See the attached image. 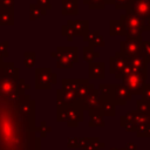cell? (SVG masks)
Instances as JSON below:
<instances>
[{
    "instance_id": "cell-25",
    "label": "cell",
    "mask_w": 150,
    "mask_h": 150,
    "mask_svg": "<svg viewBox=\"0 0 150 150\" xmlns=\"http://www.w3.org/2000/svg\"><path fill=\"white\" fill-rule=\"evenodd\" d=\"M120 124H121V127H122L127 132H136L134 121H132L131 116L129 115V112H127V114H124L123 116L120 117Z\"/></svg>"
},
{
    "instance_id": "cell-36",
    "label": "cell",
    "mask_w": 150,
    "mask_h": 150,
    "mask_svg": "<svg viewBox=\"0 0 150 150\" xmlns=\"http://www.w3.org/2000/svg\"><path fill=\"white\" fill-rule=\"evenodd\" d=\"M135 0H112L114 7L115 9H127L128 7H130L132 5Z\"/></svg>"
},
{
    "instance_id": "cell-5",
    "label": "cell",
    "mask_w": 150,
    "mask_h": 150,
    "mask_svg": "<svg viewBox=\"0 0 150 150\" xmlns=\"http://www.w3.org/2000/svg\"><path fill=\"white\" fill-rule=\"evenodd\" d=\"M109 100L116 107L125 105L127 102L131 100V93L122 83H111V94Z\"/></svg>"
},
{
    "instance_id": "cell-26",
    "label": "cell",
    "mask_w": 150,
    "mask_h": 150,
    "mask_svg": "<svg viewBox=\"0 0 150 150\" xmlns=\"http://www.w3.org/2000/svg\"><path fill=\"white\" fill-rule=\"evenodd\" d=\"M46 12H47V9L42 8L38 4H30L29 5V19L30 20H38V19L42 18L46 14Z\"/></svg>"
},
{
    "instance_id": "cell-35",
    "label": "cell",
    "mask_w": 150,
    "mask_h": 150,
    "mask_svg": "<svg viewBox=\"0 0 150 150\" xmlns=\"http://www.w3.org/2000/svg\"><path fill=\"white\" fill-rule=\"evenodd\" d=\"M136 110L139 112H149L150 111V102L145 101L144 98H139L136 101Z\"/></svg>"
},
{
    "instance_id": "cell-38",
    "label": "cell",
    "mask_w": 150,
    "mask_h": 150,
    "mask_svg": "<svg viewBox=\"0 0 150 150\" xmlns=\"http://www.w3.org/2000/svg\"><path fill=\"white\" fill-rule=\"evenodd\" d=\"M142 56L145 59L148 63H150V41H143L142 42Z\"/></svg>"
},
{
    "instance_id": "cell-3",
    "label": "cell",
    "mask_w": 150,
    "mask_h": 150,
    "mask_svg": "<svg viewBox=\"0 0 150 150\" xmlns=\"http://www.w3.org/2000/svg\"><path fill=\"white\" fill-rule=\"evenodd\" d=\"M57 83L56 73L49 67H39L35 69V88L38 90H49L53 84Z\"/></svg>"
},
{
    "instance_id": "cell-41",
    "label": "cell",
    "mask_w": 150,
    "mask_h": 150,
    "mask_svg": "<svg viewBox=\"0 0 150 150\" xmlns=\"http://www.w3.org/2000/svg\"><path fill=\"white\" fill-rule=\"evenodd\" d=\"M135 134L138 138H150V125H146V127L137 130Z\"/></svg>"
},
{
    "instance_id": "cell-31",
    "label": "cell",
    "mask_w": 150,
    "mask_h": 150,
    "mask_svg": "<svg viewBox=\"0 0 150 150\" xmlns=\"http://www.w3.org/2000/svg\"><path fill=\"white\" fill-rule=\"evenodd\" d=\"M23 57H25V66L26 68H33L36 63V54L34 52H25L23 54Z\"/></svg>"
},
{
    "instance_id": "cell-8",
    "label": "cell",
    "mask_w": 150,
    "mask_h": 150,
    "mask_svg": "<svg viewBox=\"0 0 150 150\" xmlns=\"http://www.w3.org/2000/svg\"><path fill=\"white\" fill-rule=\"evenodd\" d=\"M125 14H132L145 20L150 16V0H135L132 5L125 9Z\"/></svg>"
},
{
    "instance_id": "cell-48",
    "label": "cell",
    "mask_w": 150,
    "mask_h": 150,
    "mask_svg": "<svg viewBox=\"0 0 150 150\" xmlns=\"http://www.w3.org/2000/svg\"><path fill=\"white\" fill-rule=\"evenodd\" d=\"M120 150H123V149H122V148H121V149H120Z\"/></svg>"
},
{
    "instance_id": "cell-44",
    "label": "cell",
    "mask_w": 150,
    "mask_h": 150,
    "mask_svg": "<svg viewBox=\"0 0 150 150\" xmlns=\"http://www.w3.org/2000/svg\"><path fill=\"white\" fill-rule=\"evenodd\" d=\"M38 5L41 6L42 8L45 9H50L52 8V5H50V0H36Z\"/></svg>"
},
{
    "instance_id": "cell-29",
    "label": "cell",
    "mask_w": 150,
    "mask_h": 150,
    "mask_svg": "<svg viewBox=\"0 0 150 150\" xmlns=\"http://www.w3.org/2000/svg\"><path fill=\"white\" fill-rule=\"evenodd\" d=\"M105 148V143L101 142L98 137H89V142L83 150H102Z\"/></svg>"
},
{
    "instance_id": "cell-6",
    "label": "cell",
    "mask_w": 150,
    "mask_h": 150,
    "mask_svg": "<svg viewBox=\"0 0 150 150\" xmlns=\"http://www.w3.org/2000/svg\"><path fill=\"white\" fill-rule=\"evenodd\" d=\"M102 97L98 93V89H95L93 90L86 98L83 100H77L75 103L83 110V111H93V110H100L101 109V105H102Z\"/></svg>"
},
{
    "instance_id": "cell-20",
    "label": "cell",
    "mask_w": 150,
    "mask_h": 150,
    "mask_svg": "<svg viewBox=\"0 0 150 150\" xmlns=\"http://www.w3.org/2000/svg\"><path fill=\"white\" fill-rule=\"evenodd\" d=\"M109 35L110 36H125V27L120 19L109 21Z\"/></svg>"
},
{
    "instance_id": "cell-24",
    "label": "cell",
    "mask_w": 150,
    "mask_h": 150,
    "mask_svg": "<svg viewBox=\"0 0 150 150\" xmlns=\"http://www.w3.org/2000/svg\"><path fill=\"white\" fill-rule=\"evenodd\" d=\"M101 111L104 117H114L116 115V105L110 100H103Z\"/></svg>"
},
{
    "instance_id": "cell-46",
    "label": "cell",
    "mask_w": 150,
    "mask_h": 150,
    "mask_svg": "<svg viewBox=\"0 0 150 150\" xmlns=\"http://www.w3.org/2000/svg\"><path fill=\"white\" fill-rule=\"evenodd\" d=\"M89 142V137H80V149H84Z\"/></svg>"
},
{
    "instance_id": "cell-19",
    "label": "cell",
    "mask_w": 150,
    "mask_h": 150,
    "mask_svg": "<svg viewBox=\"0 0 150 150\" xmlns=\"http://www.w3.org/2000/svg\"><path fill=\"white\" fill-rule=\"evenodd\" d=\"M89 114V122H88V125L90 127V128H95V127H97V128H104V125H105V122H104V120H103V114H102V111H101V109L100 110H93V111H89L88 112Z\"/></svg>"
},
{
    "instance_id": "cell-14",
    "label": "cell",
    "mask_w": 150,
    "mask_h": 150,
    "mask_svg": "<svg viewBox=\"0 0 150 150\" xmlns=\"http://www.w3.org/2000/svg\"><path fill=\"white\" fill-rule=\"evenodd\" d=\"M76 102L75 93L67 91L63 89L56 90V107L60 105H73Z\"/></svg>"
},
{
    "instance_id": "cell-22",
    "label": "cell",
    "mask_w": 150,
    "mask_h": 150,
    "mask_svg": "<svg viewBox=\"0 0 150 150\" xmlns=\"http://www.w3.org/2000/svg\"><path fill=\"white\" fill-rule=\"evenodd\" d=\"M14 25V9H0V26Z\"/></svg>"
},
{
    "instance_id": "cell-2",
    "label": "cell",
    "mask_w": 150,
    "mask_h": 150,
    "mask_svg": "<svg viewBox=\"0 0 150 150\" xmlns=\"http://www.w3.org/2000/svg\"><path fill=\"white\" fill-rule=\"evenodd\" d=\"M148 70H137L130 76L122 80V84L131 93V95H142L146 84Z\"/></svg>"
},
{
    "instance_id": "cell-11",
    "label": "cell",
    "mask_w": 150,
    "mask_h": 150,
    "mask_svg": "<svg viewBox=\"0 0 150 150\" xmlns=\"http://www.w3.org/2000/svg\"><path fill=\"white\" fill-rule=\"evenodd\" d=\"M127 66H128V60L120 52H116L115 55L109 59V73L110 74L115 75L120 73Z\"/></svg>"
},
{
    "instance_id": "cell-7",
    "label": "cell",
    "mask_w": 150,
    "mask_h": 150,
    "mask_svg": "<svg viewBox=\"0 0 150 150\" xmlns=\"http://www.w3.org/2000/svg\"><path fill=\"white\" fill-rule=\"evenodd\" d=\"M84 121V111L75 103L66 107V124L69 128H76L79 123Z\"/></svg>"
},
{
    "instance_id": "cell-27",
    "label": "cell",
    "mask_w": 150,
    "mask_h": 150,
    "mask_svg": "<svg viewBox=\"0 0 150 150\" xmlns=\"http://www.w3.org/2000/svg\"><path fill=\"white\" fill-rule=\"evenodd\" d=\"M89 9H104L105 5H114L112 0H83Z\"/></svg>"
},
{
    "instance_id": "cell-12",
    "label": "cell",
    "mask_w": 150,
    "mask_h": 150,
    "mask_svg": "<svg viewBox=\"0 0 150 150\" xmlns=\"http://www.w3.org/2000/svg\"><path fill=\"white\" fill-rule=\"evenodd\" d=\"M128 112L134 121L136 131L146 125H150V111L149 112H139V111L135 110V111H128Z\"/></svg>"
},
{
    "instance_id": "cell-16",
    "label": "cell",
    "mask_w": 150,
    "mask_h": 150,
    "mask_svg": "<svg viewBox=\"0 0 150 150\" xmlns=\"http://www.w3.org/2000/svg\"><path fill=\"white\" fill-rule=\"evenodd\" d=\"M83 41L88 42L89 46L91 47H104L105 42L100 33V30H89L84 36H83Z\"/></svg>"
},
{
    "instance_id": "cell-33",
    "label": "cell",
    "mask_w": 150,
    "mask_h": 150,
    "mask_svg": "<svg viewBox=\"0 0 150 150\" xmlns=\"http://www.w3.org/2000/svg\"><path fill=\"white\" fill-rule=\"evenodd\" d=\"M74 66V63L68 60L67 57L64 56H57L56 57V67L57 68H61V69H71Z\"/></svg>"
},
{
    "instance_id": "cell-13",
    "label": "cell",
    "mask_w": 150,
    "mask_h": 150,
    "mask_svg": "<svg viewBox=\"0 0 150 150\" xmlns=\"http://www.w3.org/2000/svg\"><path fill=\"white\" fill-rule=\"evenodd\" d=\"M66 23L73 28L75 36H82L83 38L89 32V21L88 20H71V19H69V20H67Z\"/></svg>"
},
{
    "instance_id": "cell-40",
    "label": "cell",
    "mask_w": 150,
    "mask_h": 150,
    "mask_svg": "<svg viewBox=\"0 0 150 150\" xmlns=\"http://www.w3.org/2000/svg\"><path fill=\"white\" fill-rule=\"evenodd\" d=\"M67 148L68 149L80 148V138L79 137H68L67 138Z\"/></svg>"
},
{
    "instance_id": "cell-28",
    "label": "cell",
    "mask_w": 150,
    "mask_h": 150,
    "mask_svg": "<svg viewBox=\"0 0 150 150\" xmlns=\"http://www.w3.org/2000/svg\"><path fill=\"white\" fill-rule=\"evenodd\" d=\"M97 57H100V53L96 52L94 47L89 45L83 47V59L86 62H88V64L94 62V59H97Z\"/></svg>"
},
{
    "instance_id": "cell-4",
    "label": "cell",
    "mask_w": 150,
    "mask_h": 150,
    "mask_svg": "<svg viewBox=\"0 0 150 150\" xmlns=\"http://www.w3.org/2000/svg\"><path fill=\"white\" fill-rule=\"evenodd\" d=\"M142 42L143 38H125L120 43V53L127 59L131 56L142 55Z\"/></svg>"
},
{
    "instance_id": "cell-15",
    "label": "cell",
    "mask_w": 150,
    "mask_h": 150,
    "mask_svg": "<svg viewBox=\"0 0 150 150\" xmlns=\"http://www.w3.org/2000/svg\"><path fill=\"white\" fill-rule=\"evenodd\" d=\"M105 76V64L104 62H91L88 66V79H104Z\"/></svg>"
},
{
    "instance_id": "cell-17",
    "label": "cell",
    "mask_w": 150,
    "mask_h": 150,
    "mask_svg": "<svg viewBox=\"0 0 150 150\" xmlns=\"http://www.w3.org/2000/svg\"><path fill=\"white\" fill-rule=\"evenodd\" d=\"M88 82H89V79H62L61 84H62L63 90L76 93L80 86L88 83Z\"/></svg>"
},
{
    "instance_id": "cell-43",
    "label": "cell",
    "mask_w": 150,
    "mask_h": 150,
    "mask_svg": "<svg viewBox=\"0 0 150 150\" xmlns=\"http://www.w3.org/2000/svg\"><path fill=\"white\" fill-rule=\"evenodd\" d=\"M142 98H144L145 101L150 102V83H146L145 84L144 90H143V94H142Z\"/></svg>"
},
{
    "instance_id": "cell-49",
    "label": "cell",
    "mask_w": 150,
    "mask_h": 150,
    "mask_svg": "<svg viewBox=\"0 0 150 150\" xmlns=\"http://www.w3.org/2000/svg\"><path fill=\"white\" fill-rule=\"evenodd\" d=\"M0 9H1V7H0Z\"/></svg>"
},
{
    "instance_id": "cell-42",
    "label": "cell",
    "mask_w": 150,
    "mask_h": 150,
    "mask_svg": "<svg viewBox=\"0 0 150 150\" xmlns=\"http://www.w3.org/2000/svg\"><path fill=\"white\" fill-rule=\"evenodd\" d=\"M0 7L4 9H14V0H0Z\"/></svg>"
},
{
    "instance_id": "cell-18",
    "label": "cell",
    "mask_w": 150,
    "mask_h": 150,
    "mask_svg": "<svg viewBox=\"0 0 150 150\" xmlns=\"http://www.w3.org/2000/svg\"><path fill=\"white\" fill-rule=\"evenodd\" d=\"M62 15H77L79 14V0H61Z\"/></svg>"
},
{
    "instance_id": "cell-9",
    "label": "cell",
    "mask_w": 150,
    "mask_h": 150,
    "mask_svg": "<svg viewBox=\"0 0 150 150\" xmlns=\"http://www.w3.org/2000/svg\"><path fill=\"white\" fill-rule=\"evenodd\" d=\"M52 57L64 56L73 63L79 62V47L77 46H59L55 52L50 53Z\"/></svg>"
},
{
    "instance_id": "cell-10",
    "label": "cell",
    "mask_w": 150,
    "mask_h": 150,
    "mask_svg": "<svg viewBox=\"0 0 150 150\" xmlns=\"http://www.w3.org/2000/svg\"><path fill=\"white\" fill-rule=\"evenodd\" d=\"M120 20L123 22L125 28L130 29H143L145 32V23L144 20L139 16L132 15V14H121Z\"/></svg>"
},
{
    "instance_id": "cell-39",
    "label": "cell",
    "mask_w": 150,
    "mask_h": 150,
    "mask_svg": "<svg viewBox=\"0 0 150 150\" xmlns=\"http://www.w3.org/2000/svg\"><path fill=\"white\" fill-rule=\"evenodd\" d=\"M8 42H0V61H4L6 57H8Z\"/></svg>"
},
{
    "instance_id": "cell-37",
    "label": "cell",
    "mask_w": 150,
    "mask_h": 150,
    "mask_svg": "<svg viewBox=\"0 0 150 150\" xmlns=\"http://www.w3.org/2000/svg\"><path fill=\"white\" fill-rule=\"evenodd\" d=\"M52 131V128L47 125V123L45 121H41L40 122V125L38 127V134L40 135V138H45L47 136L48 132Z\"/></svg>"
},
{
    "instance_id": "cell-30",
    "label": "cell",
    "mask_w": 150,
    "mask_h": 150,
    "mask_svg": "<svg viewBox=\"0 0 150 150\" xmlns=\"http://www.w3.org/2000/svg\"><path fill=\"white\" fill-rule=\"evenodd\" d=\"M98 93H100L102 100H109L110 94H111V83H100Z\"/></svg>"
},
{
    "instance_id": "cell-1",
    "label": "cell",
    "mask_w": 150,
    "mask_h": 150,
    "mask_svg": "<svg viewBox=\"0 0 150 150\" xmlns=\"http://www.w3.org/2000/svg\"><path fill=\"white\" fill-rule=\"evenodd\" d=\"M35 105L26 89L0 90V150H41Z\"/></svg>"
},
{
    "instance_id": "cell-34",
    "label": "cell",
    "mask_w": 150,
    "mask_h": 150,
    "mask_svg": "<svg viewBox=\"0 0 150 150\" xmlns=\"http://www.w3.org/2000/svg\"><path fill=\"white\" fill-rule=\"evenodd\" d=\"M61 34H62V36H64L69 42H71L73 41V39H74V30H73V28L69 26V25H62L61 26Z\"/></svg>"
},
{
    "instance_id": "cell-47",
    "label": "cell",
    "mask_w": 150,
    "mask_h": 150,
    "mask_svg": "<svg viewBox=\"0 0 150 150\" xmlns=\"http://www.w3.org/2000/svg\"><path fill=\"white\" fill-rule=\"evenodd\" d=\"M144 23H145V32H150V16L144 20Z\"/></svg>"
},
{
    "instance_id": "cell-21",
    "label": "cell",
    "mask_w": 150,
    "mask_h": 150,
    "mask_svg": "<svg viewBox=\"0 0 150 150\" xmlns=\"http://www.w3.org/2000/svg\"><path fill=\"white\" fill-rule=\"evenodd\" d=\"M127 60H128V64H130L135 69H137V70H148V62L145 61V59L142 55L131 56V57H128Z\"/></svg>"
},
{
    "instance_id": "cell-45",
    "label": "cell",
    "mask_w": 150,
    "mask_h": 150,
    "mask_svg": "<svg viewBox=\"0 0 150 150\" xmlns=\"http://www.w3.org/2000/svg\"><path fill=\"white\" fill-rule=\"evenodd\" d=\"M122 149L123 150H137V144L135 142H128Z\"/></svg>"
},
{
    "instance_id": "cell-23",
    "label": "cell",
    "mask_w": 150,
    "mask_h": 150,
    "mask_svg": "<svg viewBox=\"0 0 150 150\" xmlns=\"http://www.w3.org/2000/svg\"><path fill=\"white\" fill-rule=\"evenodd\" d=\"M95 89H96V88H95L94 83H90V82L80 86L79 89H77L76 93H75V95H76V101H77V100H83V98H86V97H87L93 90H95Z\"/></svg>"
},
{
    "instance_id": "cell-32",
    "label": "cell",
    "mask_w": 150,
    "mask_h": 150,
    "mask_svg": "<svg viewBox=\"0 0 150 150\" xmlns=\"http://www.w3.org/2000/svg\"><path fill=\"white\" fill-rule=\"evenodd\" d=\"M135 71H137V69H135L134 67H131L130 64H128L127 67H124L120 73L115 74L114 76H115V79H116V80H123V79H125V77L130 76L131 74H134Z\"/></svg>"
}]
</instances>
